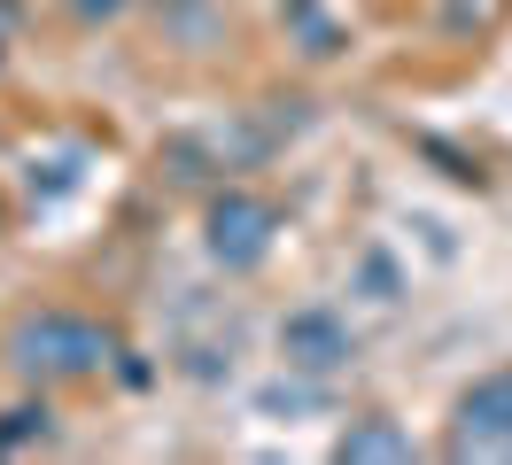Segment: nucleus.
<instances>
[{
  "label": "nucleus",
  "instance_id": "7ed1b4c3",
  "mask_svg": "<svg viewBox=\"0 0 512 465\" xmlns=\"http://www.w3.org/2000/svg\"><path fill=\"white\" fill-rule=\"evenodd\" d=\"M443 458H512V365L458 388L450 427H443Z\"/></svg>",
  "mask_w": 512,
  "mask_h": 465
},
{
  "label": "nucleus",
  "instance_id": "0eeeda50",
  "mask_svg": "<svg viewBox=\"0 0 512 465\" xmlns=\"http://www.w3.org/2000/svg\"><path fill=\"white\" fill-rule=\"evenodd\" d=\"M0 62H8V31H0Z\"/></svg>",
  "mask_w": 512,
  "mask_h": 465
},
{
  "label": "nucleus",
  "instance_id": "423d86ee",
  "mask_svg": "<svg viewBox=\"0 0 512 465\" xmlns=\"http://www.w3.org/2000/svg\"><path fill=\"white\" fill-rule=\"evenodd\" d=\"M132 8H140V0H63V16L78 31H109V24H125Z\"/></svg>",
  "mask_w": 512,
  "mask_h": 465
},
{
  "label": "nucleus",
  "instance_id": "f257e3e1",
  "mask_svg": "<svg viewBox=\"0 0 512 465\" xmlns=\"http://www.w3.org/2000/svg\"><path fill=\"white\" fill-rule=\"evenodd\" d=\"M125 357H132L125 334H117L109 318H94V310H78V303H24L0 326V365H8V380H24L32 396L94 388V380H109Z\"/></svg>",
  "mask_w": 512,
  "mask_h": 465
},
{
  "label": "nucleus",
  "instance_id": "f03ea898",
  "mask_svg": "<svg viewBox=\"0 0 512 465\" xmlns=\"http://www.w3.org/2000/svg\"><path fill=\"white\" fill-rule=\"evenodd\" d=\"M288 233V210L272 202V194H256V186H218L210 194V210H202V248H210V264L233 279H249L272 264V248Z\"/></svg>",
  "mask_w": 512,
  "mask_h": 465
},
{
  "label": "nucleus",
  "instance_id": "20e7f679",
  "mask_svg": "<svg viewBox=\"0 0 512 465\" xmlns=\"http://www.w3.org/2000/svg\"><path fill=\"white\" fill-rule=\"evenodd\" d=\"M280 357H288L295 372H311V380H326V372H342L357 357V334H350V318L342 310H326V303H303L280 326Z\"/></svg>",
  "mask_w": 512,
  "mask_h": 465
},
{
  "label": "nucleus",
  "instance_id": "39448f33",
  "mask_svg": "<svg viewBox=\"0 0 512 465\" xmlns=\"http://www.w3.org/2000/svg\"><path fill=\"white\" fill-rule=\"evenodd\" d=\"M412 450H419V442L396 427L388 411H365V419H357V427L334 442V458H350V465H357V458H412Z\"/></svg>",
  "mask_w": 512,
  "mask_h": 465
}]
</instances>
